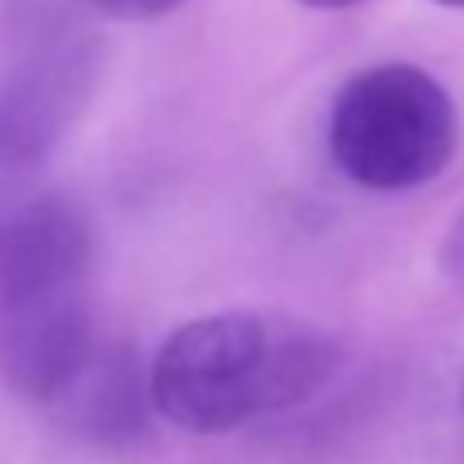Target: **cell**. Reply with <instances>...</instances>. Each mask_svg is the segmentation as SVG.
<instances>
[{
  "label": "cell",
  "instance_id": "obj_3",
  "mask_svg": "<svg viewBox=\"0 0 464 464\" xmlns=\"http://www.w3.org/2000/svg\"><path fill=\"white\" fill-rule=\"evenodd\" d=\"M460 115L428 71L386 62L353 74L329 107V157L362 189L436 181L456 157Z\"/></svg>",
  "mask_w": 464,
  "mask_h": 464
},
{
  "label": "cell",
  "instance_id": "obj_9",
  "mask_svg": "<svg viewBox=\"0 0 464 464\" xmlns=\"http://www.w3.org/2000/svg\"><path fill=\"white\" fill-rule=\"evenodd\" d=\"M436 5H444V9H464V0H436Z\"/></svg>",
  "mask_w": 464,
  "mask_h": 464
},
{
  "label": "cell",
  "instance_id": "obj_8",
  "mask_svg": "<svg viewBox=\"0 0 464 464\" xmlns=\"http://www.w3.org/2000/svg\"><path fill=\"white\" fill-rule=\"evenodd\" d=\"M300 5H308V9L334 13V9H353V5H362V0H300Z\"/></svg>",
  "mask_w": 464,
  "mask_h": 464
},
{
  "label": "cell",
  "instance_id": "obj_6",
  "mask_svg": "<svg viewBox=\"0 0 464 464\" xmlns=\"http://www.w3.org/2000/svg\"><path fill=\"white\" fill-rule=\"evenodd\" d=\"M181 0H95V9L115 21H152L173 13Z\"/></svg>",
  "mask_w": 464,
  "mask_h": 464
},
{
  "label": "cell",
  "instance_id": "obj_2",
  "mask_svg": "<svg viewBox=\"0 0 464 464\" xmlns=\"http://www.w3.org/2000/svg\"><path fill=\"white\" fill-rule=\"evenodd\" d=\"M91 227L71 202L42 198L0 230V382L53 407L95 353Z\"/></svg>",
  "mask_w": 464,
  "mask_h": 464
},
{
  "label": "cell",
  "instance_id": "obj_1",
  "mask_svg": "<svg viewBox=\"0 0 464 464\" xmlns=\"http://www.w3.org/2000/svg\"><path fill=\"white\" fill-rule=\"evenodd\" d=\"M345 350L292 313L230 308L185 321L149 370V399L189 436H227L263 415L308 403L337 378Z\"/></svg>",
  "mask_w": 464,
  "mask_h": 464
},
{
  "label": "cell",
  "instance_id": "obj_7",
  "mask_svg": "<svg viewBox=\"0 0 464 464\" xmlns=\"http://www.w3.org/2000/svg\"><path fill=\"white\" fill-rule=\"evenodd\" d=\"M440 267H444V276L456 288H464V210L452 218L444 243H440Z\"/></svg>",
  "mask_w": 464,
  "mask_h": 464
},
{
  "label": "cell",
  "instance_id": "obj_5",
  "mask_svg": "<svg viewBox=\"0 0 464 464\" xmlns=\"http://www.w3.org/2000/svg\"><path fill=\"white\" fill-rule=\"evenodd\" d=\"M144 403H152L136 374V358L123 345H95L91 362L79 370L71 391L53 411L62 423L95 444L120 448L144 436Z\"/></svg>",
  "mask_w": 464,
  "mask_h": 464
},
{
  "label": "cell",
  "instance_id": "obj_4",
  "mask_svg": "<svg viewBox=\"0 0 464 464\" xmlns=\"http://www.w3.org/2000/svg\"><path fill=\"white\" fill-rule=\"evenodd\" d=\"M79 53L53 50L25 62L0 87V160L34 165L66 136L87 95Z\"/></svg>",
  "mask_w": 464,
  "mask_h": 464
}]
</instances>
